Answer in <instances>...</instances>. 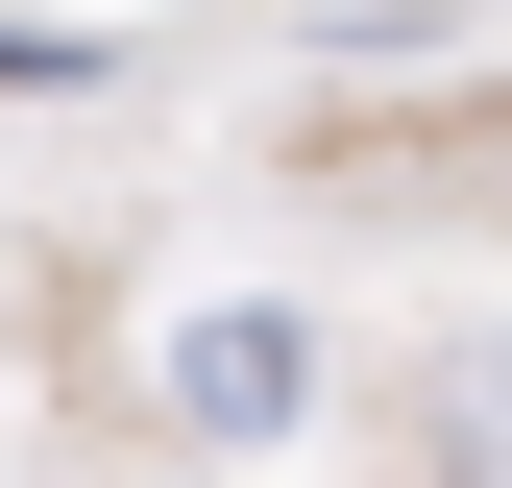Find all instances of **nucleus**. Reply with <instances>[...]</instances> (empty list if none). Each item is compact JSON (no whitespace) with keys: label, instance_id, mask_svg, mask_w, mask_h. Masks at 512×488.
Masks as SVG:
<instances>
[{"label":"nucleus","instance_id":"nucleus-1","mask_svg":"<svg viewBox=\"0 0 512 488\" xmlns=\"http://www.w3.org/2000/svg\"><path fill=\"white\" fill-rule=\"evenodd\" d=\"M171 415H196V440H269V415H293V318H220V342H196V391H171Z\"/></svg>","mask_w":512,"mask_h":488}]
</instances>
